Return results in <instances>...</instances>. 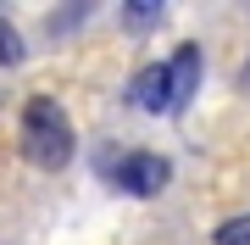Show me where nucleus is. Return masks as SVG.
I'll list each match as a JSON object with an SVG mask.
<instances>
[{
  "label": "nucleus",
  "instance_id": "f257e3e1",
  "mask_svg": "<svg viewBox=\"0 0 250 245\" xmlns=\"http://www.w3.org/2000/svg\"><path fill=\"white\" fill-rule=\"evenodd\" d=\"M22 156L34 167H67L72 162V123H67L62 100L34 95L22 106Z\"/></svg>",
  "mask_w": 250,
  "mask_h": 245
},
{
  "label": "nucleus",
  "instance_id": "f03ea898",
  "mask_svg": "<svg viewBox=\"0 0 250 245\" xmlns=\"http://www.w3.org/2000/svg\"><path fill=\"white\" fill-rule=\"evenodd\" d=\"M167 178H172V162L167 156H156V151H128L123 162L111 167V184L123 195H139V200H150L167 190Z\"/></svg>",
  "mask_w": 250,
  "mask_h": 245
},
{
  "label": "nucleus",
  "instance_id": "7ed1b4c3",
  "mask_svg": "<svg viewBox=\"0 0 250 245\" xmlns=\"http://www.w3.org/2000/svg\"><path fill=\"white\" fill-rule=\"evenodd\" d=\"M167 78H172V111H184L200 89V45H178L167 62Z\"/></svg>",
  "mask_w": 250,
  "mask_h": 245
},
{
  "label": "nucleus",
  "instance_id": "20e7f679",
  "mask_svg": "<svg viewBox=\"0 0 250 245\" xmlns=\"http://www.w3.org/2000/svg\"><path fill=\"white\" fill-rule=\"evenodd\" d=\"M134 106H139V111H172V78H167V62L139 67V78H134Z\"/></svg>",
  "mask_w": 250,
  "mask_h": 245
},
{
  "label": "nucleus",
  "instance_id": "39448f33",
  "mask_svg": "<svg viewBox=\"0 0 250 245\" xmlns=\"http://www.w3.org/2000/svg\"><path fill=\"white\" fill-rule=\"evenodd\" d=\"M217 245H250V212H239V218H228V223H217Z\"/></svg>",
  "mask_w": 250,
  "mask_h": 245
},
{
  "label": "nucleus",
  "instance_id": "423d86ee",
  "mask_svg": "<svg viewBox=\"0 0 250 245\" xmlns=\"http://www.w3.org/2000/svg\"><path fill=\"white\" fill-rule=\"evenodd\" d=\"M17 62H22V39H17V28L0 17V67H17Z\"/></svg>",
  "mask_w": 250,
  "mask_h": 245
},
{
  "label": "nucleus",
  "instance_id": "0eeeda50",
  "mask_svg": "<svg viewBox=\"0 0 250 245\" xmlns=\"http://www.w3.org/2000/svg\"><path fill=\"white\" fill-rule=\"evenodd\" d=\"M123 22H128V28H150V22H161V6H156V0H150V6H128Z\"/></svg>",
  "mask_w": 250,
  "mask_h": 245
},
{
  "label": "nucleus",
  "instance_id": "6e6552de",
  "mask_svg": "<svg viewBox=\"0 0 250 245\" xmlns=\"http://www.w3.org/2000/svg\"><path fill=\"white\" fill-rule=\"evenodd\" d=\"M245 84H250V67H245Z\"/></svg>",
  "mask_w": 250,
  "mask_h": 245
}]
</instances>
